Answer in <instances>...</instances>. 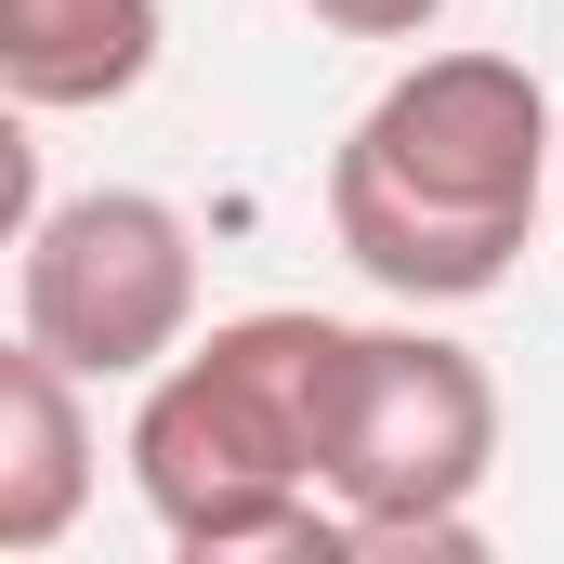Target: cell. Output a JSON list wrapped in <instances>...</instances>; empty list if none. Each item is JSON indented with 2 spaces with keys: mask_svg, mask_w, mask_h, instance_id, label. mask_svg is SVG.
I'll use <instances>...</instances> for the list:
<instances>
[{
  "mask_svg": "<svg viewBox=\"0 0 564 564\" xmlns=\"http://www.w3.org/2000/svg\"><path fill=\"white\" fill-rule=\"evenodd\" d=\"M13 328L53 341L79 381H158L197 341V224L144 184L53 197L13 237Z\"/></svg>",
  "mask_w": 564,
  "mask_h": 564,
  "instance_id": "277c9868",
  "label": "cell"
},
{
  "mask_svg": "<svg viewBox=\"0 0 564 564\" xmlns=\"http://www.w3.org/2000/svg\"><path fill=\"white\" fill-rule=\"evenodd\" d=\"M315 26H341V40H433L446 26V0H302Z\"/></svg>",
  "mask_w": 564,
  "mask_h": 564,
  "instance_id": "52a82bcc",
  "label": "cell"
},
{
  "mask_svg": "<svg viewBox=\"0 0 564 564\" xmlns=\"http://www.w3.org/2000/svg\"><path fill=\"white\" fill-rule=\"evenodd\" d=\"M355 328L315 302H263L197 328L132 408V486L158 539L197 564L224 552H315L341 564L355 525L328 499V394H341Z\"/></svg>",
  "mask_w": 564,
  "mask_h": 564,
  "instance_id": "6da1fadb",
  "label": "cell"
},
{
  "mask_svg": "<svg viewBox=\"0 0 564 564\" xmlns=\"http://www.w3.org/2000/svg\"><path fill=\"white\" fill-rule=\"evenodd\" d=\"M499 473V381L446 328H355L328 394V499L355 552H473V499Z\"/></svg>",
  "mask_w": 564,
  "mask_h": 564,
  "instance_id": "3957f363",
  "label": "cell"
},
{
  "mask_svg": "<svg viewBox=\"0 0 564 564\" xmlns=\"http://www.w3.org/2000/svg\"><path fill=\"white\" fill-rule=\"evenodd\" d=\"M79 512H93V408H79V368L13 328V355H0V552L13 564L53 552Z\"/></svg>",
  "mask_w": 564,
  "mask_h": 564,
  "instance_id": "5b68a950",
  "label": "cell"
},
{
  "mask_svg": "<svg viewBox=\"0 0 564 564\" xmlns=\"http://www.w3.org/2000/svg\"><path fill=\"white\" fill-rule=\"evenodd\" d=\"M552 197V93L525 53H421L328 158V237L394 302H486Z\"/></svg>",
  "mask_w": 564,
  "mask_h": 564,
  "instance_id": "7a4b0ae2",
  "label": "cell"
},
{
  "mask_svg": "<svg viewBox=\"0 0 564 564\" xmlns=\"http://www.w3.org/2000/svg\"><path fill=\"white\" fill-rule=\"evenodd\" d=\"M158 40H171L158 0H0V93L26 119L132 106L144 79H158Z\"/></svg>",
  "mask_w": 564,
  "mask_h": 564,
  "instance_id": "8992f818",
  "label": "cell"
}]
</instances>
